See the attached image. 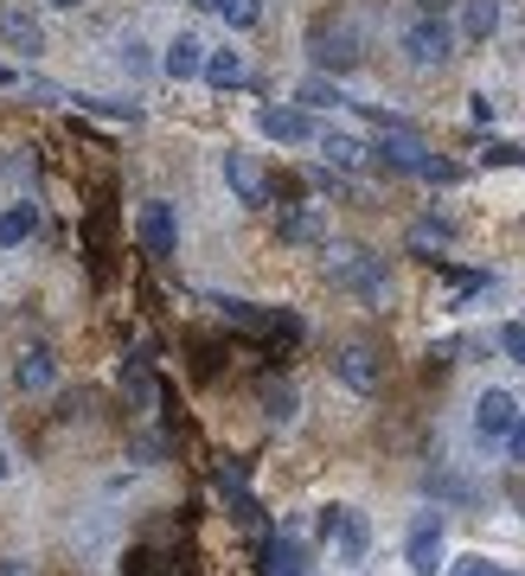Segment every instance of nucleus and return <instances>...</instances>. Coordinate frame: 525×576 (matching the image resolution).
<instances>
[{"instance_id":"21","label":"nucleus","mask_w":525,"mask_h":576,"mask_svg":"<svg viewBox=\"0 0 525 576\" xmlns=\"http://www.w3.org/2000/svg\"><path fill=\"white\" fill-rule=\"evenodd\" d=\"M295 103H308V110H334V103H346V97H339V83H334V77H301Z\"/></svg>"},{"instance_id":"28","label":"nucleus","mask_w":525,"mask_h":576,"mask_svg":"<svg viewBox=\"0 0 525 576\" xmlns=\"http://www.w3.org/2000/svg\"><path fill=\"white\" fill-rule=\"evenodd\" d=\"M416 173H423V180H436V187H449V180H455V167H449V160H436V154H423V160H416Z\"/></svg>"},{"instance_id":"7","label":"nucleus","mask_w":525,"mask_h":576,"mask_svg":"<svg viewBox=\"0 0 525 576\" xmlns=\"http://www.w3.org/2000/svg\"><path fill=\"white\" fill-rule=\"evenodd\" d=\"M423 142H416L411 128H404V122H391V128H384V142H378L372 148V160L378 167H391V173H416V160H423Z\"/></svg>"},{"instance_id":"25","label":"nucleus","mask_w":525,"mask_h":576,"mask_svg":"<svg viewBox=\"0 0 525 576\" xmlns=\"http://www.w3.org/2000/svg\"><path fill=\"white\" fill-rule=\"evenodd\" d=\"M269 557H276V576H308V551H301L295 538H282Z\"/></svg>"},{"instance_id":"17","label":"nucleus","mask_w":525,"mask_h":576,"mask_svg":"<svg viewBox=\"0 0 525 576\" xmlns=\"http://www.w3.org/2000/svg\"><path fill=\"white\" fill-rule=\"evenodd\" d=\"M33 230H38V205H7V212H0V244H7V250L26 244Z\"/></svg>"},{"instance_id":"34","label":"nucleus","mask_w":525,"mask_h":576,"mask_svg":"<svg viewBox=\"0 0 525 576\" xmlns=\"http://www.w3.org/2000/svg\"><path fill=\"white\" fill-rule=\"evenodd\" d=\"M416 7H423V13H429V20H443V13H449L455 0H416Z\"/></svg>"},{"instance_id":"5","label":"nucleus","mask_w":525,"mask_h":576,"mask_svg":"<svg viewBox=\"0 0 525 576\" xmlns=\"http://www.w3.org/2000/svg\"><path fill=\"white\" fill-rule=\"evenodd\" d=\"M334 372H339V384H346V391L372 397L378 384H384V359H378L372 346H346V352L334 359Z\"/></svg>"},{"instance_id":"37","label":"nucleus","mask_w":525,"mask_h":576,"mask_svg":"<svg viewBox=\"0 0 525 576\" xmlns=\"http://www.w3.org/2000/svg\"><path fill=\"white\" fill-rule=\"evenodd\" d=\"M52 7H83V0H52Z\"/></svg>"},{"instance_id":"29","label":"nucleus","mask_w":525,"mask_h":576,"mask_svg":"<svg viewBox=\"0 0 525 576\" xmlns=\"http://www.w3.org/2000/svg\"><path fill=\"white\" fill-rule=\"evenodd\" d=\"M506 455L525 461V417H513V429H506Z\"/></svg>"},{"instance_id":"33","label":"nucleus","mask_w":525,"mask_h":576,"mask_svg":"<svg viewBox=\"0 0 525 576\" xmlns=\"http://www.w3.org/2000/svg\"><path fill=\"white\" fill-rule=\"evenodd\" d=\"M219 487H225V494L231 487H244V467H237V461H219Z\"/></svg>"},{"instance_id":"10","label":"nucleus","mask_w":525,"mask_h":576,"mask_svg":"<svg viewBox=\"0 0 525 576\" xmlns=\"http://www.w3.org/2000/svg\"><path fill=\"white\" fill-rule=\"evenodd\" d=\"M257 128L269 135V142H308V135H314L308 110H289V103H269V110L257 115Z\"/></svg>"},{"instance_id":"1","label":"nucleus","mask_w":525,"mask_h":576,"mask_svg":"<svg viewBox=\"0 0 525 576\" xmlns=\"http://www.w3.org/2000/svg\"><path fill=\"white\" fill-rule=\"evenodd\" d=\"M327 282H334V289H353V295H366V302H384V295H391L384 263H378L372 250H359V244H327Z\"/></svg>"},{"instance_id":"8","label":"nucleus","mask_w":525,"mask_h":576,"mask_svg":"<svg viewBox=\"0 0 525 576\" xmlns=\"http://www.w3.org/2000/svg\"><path fill=\"white\" fill-rule=\"evenodd\" d=\"M411 571L416 576H436L443 571V519L429 512V519H416V532H411Z\"/></svg>"},{"instance_id":"14","label":"nucleus","mask_w":525,"mask_h":576,"mask_svg":"<svg viewBox=\"0 0 525 576\" xmlns=\"http://www.w3.org/2000/svg\"><path fill=\"white\" fill-rule=\"evenodd\" d=\"M199 65H205V45L192 33H180L174 45H167V58H160V71L174 77V83H187V77H199Z\"/></svg>"},{"instance_id":"2","label":"nucleus","mask_w":525,"mask_h":576,"mask_svg":"<svg viewBox=\"0 0 525 576\" xmlns=\"http://www.w3.org/2000/svg\"><path fill=\"white\" fill-rule=\"evenodd\" d=\"M308 45H314V65H321V71H334V77H346V71H359V38H353V26H314V38H308Z\"/></svg>"},{"instance_id":"32","label":"nucleus","mask_w":525,"mask_h":576,"mask_svg":"<svg viewBox=\"0 0 525 576\" xmlns=\"http://www.w3.org/2000/svg\"><path fill=\"white\" fill-rule=\"evenodd\" d=\"M455 576H500V571H493L488 557H461V564H455Z\"/></svg>"},{"instance_id":"38","label":"nucleus","mask_w":525,"mask_h":576,"mask_svg":"<svg viewBox=\"0 0 525 576\" xmlns=\"http://www.w3.org/2000/svg\"><path fill=\"white\" fill-rule=\"evenodd\" d=\"M0 481H7V455H0Z\"/></svg>"},{"instance_id":"12","label":"nucleus","mask_w":525,"mask_h":576,"mask_svg":"<svg viewBox=\"0 0 525 576\" xmlns=\"http://www.w3.org/2000/svg\"><path fill=\"white\" fill-rule=\"evenodd\" d=\"M0 38H7V52H38L45 33H38V20L26 7H0Z\"/></svg>"},{"instance_id":"4","label":"nucleus","mask_w":525,"mask_h":576,"mask_svg":"<svg viewBox=\"0 0 525 576\" xmlns=\"http://www.w3.org/2000/svg\"><path fill=\"white\" fill-rule=\"evenodd\" d=\"M135 237L148 244V257H174V250H180L174 205H167V199H148V205H142V218H135Z\"/></svg>"},{"instance_id":"24","label":"nucleus","mask_w":525,"mask_h":576,"mask_svg":"<svg viewBox=\"0 0 525 576\" xmlns=\"http://www.w3.org/2000/svg\"><path fill=\"white\" fill-rule=\"evenodd\" d=\"M219 13H225L231 33H250V26L262 20V0H219Z\"/></svg>"},{"instance_id":"9","label":"nucleus","mask_w":525,"mask_h":576,"mask_svg":"<svg viewBox=\"0 0 525 576\" xmlns=\"http://www.w3.org/2000/svg\"><path fill=\"white\" fill-rule=\"evenodd\" d=\"M225 180L244 205H269V180H262V167L250 154H225Z\"/></svg>"},{"instance_id":"13","label":"nucleus","mask_w":525,"mask_h":576,"mask_svg":"<svg viewBox=\"0 0 525 576\" xmlns=\"http://www.w3.org/2000/svg\"><path fill=\"white\" fill-rule=\"evenodd\" d=\"M276 237H282V244H321V237H327V218H321L314 205H295V212L276 218Z\"/></svg>"},{"instance_id":"36","label":"nucleus","mask_w":525,"mask_h":576,"mask_svg":"<svg viewBox=\"0 0 525 576\" xmlns=\"http://www.w3.org/2000/svg\"><path fill=\"white\" fill-rule=\"evenodd\" d=\"M187 7H219V0H187Z\"/></svg>"},{"instance_id":"16","label":"nucleus","mask_w":525,"mask_h":576,"mask_svg":"<svg viewBox=\"0 0 525 576\" xmlns=\"http://www.w3.org/2000/svg\"><path fill=\"white\" fill-rule=\"evenodd\" d=\"M13 379H20V391H45L52 384V346H26L20 365H13Z\"/></svg>"},{"instance_id":"19","label":"nucleus","mask_w":525,"mask_h":576,"mask_svg":"<svg viewBox=\"0 0 525 576\" xmlns=\"http://www.w3.org/2000/svg\"><path fill=\"white\" fill-rule=\"evenodd\" d=\"M257 397H262V417H269V422H289V417H295V391H289L282 379H262Z\"/></svg>"},{"instance_id":"20","label":"nucleus","mask_w":525,"mask_h":576,"mask_svg":"<svg viewBox=\"0 0 525 576\" xmlns=\"http://www.w3.org/2000/svg\"><path fill=\"white\" fill-rule=\"evenodd\" d=\"M321 154H327L334 167H359L372 148H366V142H353V135H339V128H327V135H321Z\"/></svg>"},{"instance_id":"3","label":"nucleus","mask_w":525,"mask_h":576,"mask_svg":"<svg viewBox=\"0 0 525 576\" xmlns=\"http://www.w3.org/2000/svg\"><path fill=\"white\" fill-rule=\"evenodd\" d=\"M321 532L339 538V557H346V564H359V557H366V544H372V526H366L353 506H327V512H321Z\"/></svg>"},{"instance_id":"27","label":"nucleus","mask_w":525,"mask_h":576,"mask_svg":"<svg viewBox=\"0 0 525 576\" xmlns=\"http://www.w3.org/2000/svg\"><path fill=\"white\" fill-rule=\"evenodd\" d=\"M488 167H520L525 160V148H513V142H488V154H481Z\"/></svg>"},{"instance_id":"11","label":"nucleus","mask_w":525,"mask_h":576,"mask_svg":"<svg viewBox=\"0 0 525 576\" xmlns=\"http://www.w3.org/2000/svg\"><path fill=\"white\" fill-rule=\"evenodd\" d=\"M513 417H520V404H513L506 391H488V397L474 404V429H481V442H500V436L513 429Z\"/></svg>"},{"instance_id":"15","label":"nucleus","mask_w":525,"mask_h":576,"mask_svg":"<svg viewBox=\"0 0 525 576\" xmlns=\"http://www.w3.org/2000/svg\"><path fill=\"white\" fill-rule=\"evenodd\" d=\"M199 77L212 83V90H237L244 83V52H205V65H199Z\"/></svg>"},{"instance_id":"6","label":"nucleus","mask_w":525,"mask_h":576,"mask_svg":"<svg viewBox=\"0 0 525 576\" xmlns=\"http://www.w3.org/2000/svg\"><path fill=\"white\" fill-rule=\"evenodd\" d=\"M449 45H455V33H449V20H416L411 33H404V52H411V65H443L449 58Z\"/></svg>"},{"instance_id":"35","label":"nucleus","mask_w":525,"mask_h":576,"mask_svg":"<svg viewBox=\"0 0 525 576\" xmlns=\"http://www.w3.org/2000/svg\"><path fill=\"white\" fill-rule=\"evenodd\" d=\"M13 83H20V71H7V65H0V90H13Z\"/></svg>"},{"instance_id":"22","label":"nucleus","mask_w":525,"mask_h":576,"mask_svg":"<svg viewBox=\"0 0 525 576\" xmlns=\"http://www.w3.org/2000/svg\"><path fill=\"white\" fill-rule=\"evenodd\" d=\"M65 103H77V110H90V115H110V122H142L135 103H115V97H65Z\"/></svg>"},{"instance_id":"18","label":"nucleus","mask_w":525,"mask_h":576,"mask_svg":"<svg viewBox=\"0 0 525 576\" xmlns=\"http://www.w3.org/2000/svg\"><path fill=\"white\" fill-rule=\"evenodd\" d=\"M493 26H500V0H468V7H461V33L474 38V45L493 38Z\"/></svg>"},{"instance_id":"23","label":"nucleus","mask_w":525,"mask_h":576,"mask_svg":"<svg viewBox=\"0 0 525 576\" xmlns=\"http://www.w3.org/2000/svg\"><path fill=\"white\" fill-rule=\"evenodd\" d=\"M411 244H416V250H449V244H455V225H443V218H423V225H411Z\"/></svg>"},{"instance_id":"30","label":"nucleus","mask_w":525,"mask_h":576,"mask_svg":"<svg viewBox=\"0 0 525 576\" xmlns=\"http://www.w3.org/2000/svg\"><path fill=\"white\" fill-rule=\"evenodd\" d=\"M122 71H148V52H142V45H135V38H129V45H122Z\"/></svg>"},{"instance_id":"31","label":"nucleus","mask_w":525,"mask_h":576,"mask_svg":"<svg viewBox=\"0 0 525 576\" xmlns=\"http://www.w3.org/2000/svg\"><path fill=\"white\" fill-rule=\"evenodd\" d=\"M468 115H474L481 128H488V122H493V97H488V90H481V97H468Z\"/></svg>"},{"instance_id":"26","label":"nucleus","mask_w":525,"mask_h":576,"mask_svg":"<svg viewBox=\"0 0 525 576\" xmlns=\"http://www.w3.org/2000/svg\"><path fill=\"white\" fill-rule=\"evenodd\" d=\"M500 352H506L513 365H525V327H520V320H506V327H500Z\"/></svg>"}]
</instances>
